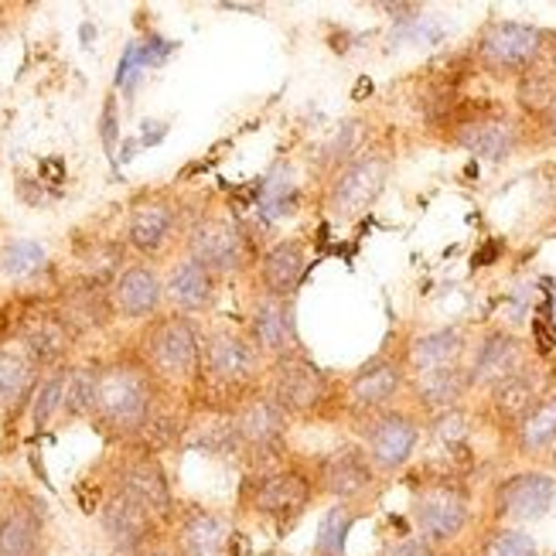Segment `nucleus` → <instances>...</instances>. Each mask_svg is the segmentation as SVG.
I'll list each match as a JSON object with an SVG mask.
<instances>
[{
    "label": "nucleus",
    "mask_w": 556,
    "mask_h": 556,
    "mask_svg": "<svg viewBox=\"0 0 556 556\" xmlns=\"http://www.w3.org/2000/svg\"><path fill=\"white\" fill-rule=\"evenodd\" d=\"M260 349L236 331H215L205 345V372L223 390H243L256 379Z\"/></svg>",
    "instance_id": "0eeeda50"
},
{
    "label": "nucleus",
    "mask_w": 556,
    "mask_h": 556,
    "mask_svg": "<svg viewBox=\"0 0 556 556\" xmlns=\"http://www.w3.org/2000/svg\"><path fill=\"white\" fill-rule=\"evenodd\" d=\"M41 267H45V250L31 243V239H17V243L4 250V260H0V270L8 277H28Z\"/></svg>",
    "instance_id": "c9c22d12"
},
{
    "label": "nucleus",
    "mask_w": 556,
    "mask_h": 556,
    "mask_svg": "<svg viewBox=\"0 0 556 556\" xmlns=\"http://www.w3.org/2000/svg\"><path fill=\"white\" fill-rule=\"evenodd\" d=\"M157 556H164V553H157Z\"/></svg>",
    "instance_id": "de8ad7c7"
},
{
    "label": "nucleus",
    "mask_w": 556,
    "mask_h": 556,
    "mask_svg": "<svg viewBox=\"0 0 556 556\" xmlns=\"http://www.w3.org/2000/svg\"><path fill=\"white\" fill-rule=\"evenodd\" d=\"M124 495L140 502L148 513H167V505H172V492H167V481L154 462H137L124 471Z\"/></svg>",
    "instance_id": "a878e982"
},
{
    "label": "nucleus",
    "mask_w": 556,
    "mask_h": 556,
    "mask_svg": "<svg viewBox=\"0 0 556 556\" xmlns=\"http://www.w3.org/2000/svg\"><path fill=\"white\" fill-rule=\"evenodd\" d=\"M417 438L420 427L414 417L386 409V414H376L366 427V454L379 471H396L409 462Z\"/></svg>",
    "instance_id": "6e6552de"
},
{
    "label": "nucleus",
    "mask_w": 556,
    "mask_h": 556,
    "mask_svg": "<svg viewBox=\"0 0 556 556\" xmlns=\"http://www.w3.org/2000/svg\"><path fill=\"white\" fill-rule=\"evenodd\" d=\"M468 390H471V372L462 366L427 369V372H417V379H414V393H417L420 406L433 409V414L457 409V403L465 400Z\"/></svg>",
    "instance_id": "a211bd4d"
},
{
    "label": "nucleus",
    "mask_w": 556,
    "mask_h": 556,
    "mask_svg": "<svg viewBox=\"0 0 556 556\" xmlns=\"http://www.w3.org/2000/svg\"><path fill=\"white\" fill-rule=\"evenodd\" d=\"M318 478H321V489L328 495L349 502V498H358V495L369 492L372 462H369V454H362L355 447H338L321 462Z\"/></svg>",
    "instance_id": "4468645a"
},
{
    "label": "nucleus",
    "mask_w": 556,
    "mask_h": 556,
    "mask_svg": "<svg viewBox=\"0 0 556 556\" xmlns=\"http://www.w3.org/2000/svg\"><path fill=\"white\" fill-rule=\"evenodd\" d=\"M481 556H540V549L533 536L519 533V529H502V533H495L481 546Z\"/></svg>",
    "instance_id": "e433bc0d"
},
{
    "label": "nucleus",
    "mask_w": 556,
    "mask_h": 556,
    "mask_svg": "<svg viewBox=\"0 0 556 556\" xmlns=\"http://www.w3.org/2000/svg\"><path fill=\"white\" fill-rule=\"evenodd\" d=\"M167 298H172L181 311H202L215 298V274L205 270L195 260H185L172 270V280H167Z\"/></svg>",
    "instance_id": "b1692460"
},
{
    "label": "nucleus",
    "mask_w": 556,
    "mask_h": 556,
    "mask_svg": "<svg viewBox=\"0 0 556 556\" xmlns=\"http://www.w3.org/2000/svg\"><path fill=\"white\" fill-rule=\"evenodd\" d=\"M65 379H68L65 372H55V376H48L41 382V390L35 396V427H45L48 420L55 417V409L65 400Z\"/></svg>",
    "instance_id": "4c0bfd02"
},
{
    "label": "nucleus",
    "mask_w": 556,
    "mask_h": 556,
    "mask_svg": "<svg viewBox=\"0 0 556 556\" xmlns=\"http://www.w3.org/2000/svg\"><path fill=\"white\" fill-rule=\"evenodd\" d=\"M386 178H390V164H386V157L366 154V157L352 161L331 181V191H328L331 212L338 219H355V215H362L382 195Z\"/></svg>",
    "instance_id": "20e7f679"
},
{
    "label": "nucleus",
    "mask_w": 556,
    "mask_h": 556,
    "mask_svg": "<svg viewBox=\"0 0 556 556\" xmlns=\"http://www.w3.org/2000/svg\"><path fill=\"white\" fill-rule=\"evenodd\" d=\"M556 498V481L540 471H522L505 478L495 492V513L509 522H536L549 513Z\"/></svg>",
    "instance_id": "1a4fd4ad"
},
{
    "label": "nucleus",
    "mask_w": 556,
    "mask_h": 556,
    "mask_svg": "<svg viewBox=\"0 0 556 556\" xmlns=\"http://www.w3.org/2000/svg\"><path fill=\"white\" fill-rule=\"evenodd\" d=\"M519 106L526 113H536L546 116L556 106V68H526L522 79H519Z\"/></svg>",
    "instance_id": "2f4dec72"
},
{
    "label": "nucleus",
    "mask_w": 556,
    "mask_h": 556,
    "mask_svg": "<svg viewBox=\"0 0 556 556\" xmlns=\"http://www.w3.org/2000/svg\"><path fill=\"white\" fill-rule=\"evenodd\" d=\"M148 362L164 379H188L202 362L199 334L185 318H164L148 334Z\"/></svg>",
    "instance_id": "39448f33"
},
{
    "label": "nucleus",
    "mask_w": 556,
    "mask_h": 556,
    "mask_svg": "<svg viewBox=\"0 0 556 556\" xmlns=\"http://www.w3.org/2000/svg\"><path fill=\"white\" fill-rule=\"evenodd\" d=\"M462 349H465V334L457 328L430 331L409 345V369L427 372V369H441V366H457Z\"/></svg>",
    "instance_id": "393cba45"
},
{
    "label": "nucleus",
    "mask_w": 556,
    "mask_h": 556,
    "mask_svg": "<svg viewBox=\"0 0 556 556\" xmlns=\"http://www.w3.org/2000/svg\"><path fill=\"white\" fill-rule=\"evenodd\" d=\"M355 522V513L345 509V505H338V509H331L325 519H321V529H318V549L321 556H342L345 553V536L349 529Z\"/></svg>",
    "instance_id": "f704fd0d"
},
{
    "label": "nucleus",
    "mask_w": 556,
    "mask_h": 556,
    "mask_svg": "<svg viewBox=\"0 0 556 556\" xmlns=\"http://www.w3.org/2000/svg\"><path fill=\"white\" fill-rule=\"evenodd\" d=\"M148 526H151L148 509L124 492L103 509V529L119 549H137L143 540H148Z\"/></svg>",
    "instance_id": "412c9836"
},
{
    "label": "nucleus",
    "mask_w": 556,
    "mask_h": 556,
    "mask_svg": "<svg viewBox=\"0 0 556 556\" xmlns=\"http://www.w3.org/2000/svg\"><path fill=\"white\" fill-rule=\"evenodd\" d=\"M546 124H549V134L556 137V106H553V110L546 113Z\"/></svg>",
    "instance_id": "c03bdc74"
},
{
    "label": "nucleus",
    "mask_w": 556,
    "mask_h": 556,
    "mask_svg": "<svg viewBox=\"0 0 556 556\" xmlns=\"http://www.w3.org/2000/svg\"><path fill=\"white\" fill-rule=\"evenodd\" d=\"M96 382H100V369H76V372H68V379H65V400H62V409H65L68 417L92 414V406H96Z\"/></svg>",
    "instance_id": "72a5a7b5"
},
{
    "label": "nucleus",
    "mask_w": 556,
    "mask_h": 556,
    "mask_svg": "<svg viewBox=\"0 0 556 556\" xmlns=\"http://www.w3.org/2000/svg\"><path fill=\"white\" fill-rule=\"evenodd\" d=\"M553 465H556V451H553Z\"/></svg>",
    "instance_id": "49530a36"
},
{
    "label": "nucleus",
    "mask_w": 556,
    "mask_h": 556,
    "mask_svg": "<svg viewBox=\"0 0 556 556\" xmlns=\"http://www.w3.org/2000/svg\"><path fill=\"white\" fill-rule=\"evenodd\" d=\"M540 382L529 369H519L492 390V406L505 424H522L540 406Z\"/></svg>",
    "instance_id": "4be33fe9"
},
{
    "label": "nucleus",
    "mask_w": 556,
    "mask_h": 556,
    "mask_svg": "<svg viewBox=\"0 0 556 556\" xmlns=\"http://www.w3.org/2000/svg\"><path fill=\"white\" fill-rule=\"evenodd\" d=\"M38 362L24 342H8L0 345V403H17L35 379Z\"/></svg>",
    "instance_id": "bb28decb"
},
{
    "label": "nucleus",
    "mask_w": 556,
    "mask_h": 556,
    "mask_svg": "<svg viewBox=\"0 0 556 556\" xmlns=\"http://www.w3.org/2000/svg\"><path fill=\"white\" fill-rule=\"evenodd\" d=\"M433 433L454 451V447H462L468 441V417L462 414V409H444V414H438V420H433Z\"/></svg>",
    "instance_id": "58836bf2"
},
{
    "label": "nucleus",
    "mask_w": 556,
    "mask_h": 556,
    "mask_svg": "<svg viewBox=\"0 0 556 556\" xmlns=\"http://www.w3.org/2000/svg\"><path fill=\"white\" fill-rule=\"evenodd\" d=\"M382 556H433V546L424 536H406V540H393L382 549Z\"/></svg>",
    "instance_id": "ea45409f"
},
{
    "label": "nucleus",
    "mask_w": 556,
    "mask_h": 556,
    "mask_svg": "<svg viewBox=\"0 0 556 556\" xmlns=\"http://www.w3.org/2000/svg\"><path fill=\"white\" fill-rule=\"evenodd\" d=\"M253 342L260 352L290 355L298 352V325H294V304L263 294L253 307Z\"/></svg>",
    "instance_id": "f8f14e48"
},
{
    "label": "nucleus",
    "mask_w": 556,
    "mask_h": 556,
    "mask_svg": "<svg viewBox=\"0 0 556 556\" xmlns=\"http://www.w3.org/2000/svg\"><path fill=\"white\" fill-rule=\"evenodd\" d=\"M178 546L185 556H226V529L212 513H195L181 526Z\"/></svg>",
    "instance_id": "cd10ccee"
},
{
    "label": "nucleus",
    "mask_w": 556,
    "mask_h": 556,
    "mask_svg": "<svg viewBox=\"0 0 556 556\" xmlns=\"http://www.w3.org/2000/svg\"><path fill=\"white\" fill-rule=\"evenodd\" d=\"M110 301H113V311H119L124 318H143V314H154L161 304V280L148 267H130L116 277Z\"/></svg>",
    "instance_id": "6ab92c4d"
},
{
    "label": "nucleus",
    "mask_w": 556,
    "mask_h": 556,
    "mask_svg": "<svg viewBox=\"0 0 556 556\" xmlns=\"http://www.w3.org/2000/svg\"><path fill=\"white\" fill-rule=\"evenodd\" d=\"M546 48V35L533 24H519V21H495L485 28L478 41V55L489 68L498 72H516V68H533L536 59Z\"/></svg>",
    "instance_id": "7ed1b4c3"
},
{
    "label": "nucleus",
    "mask_w": 556,
    "mask_h": 556,
    "mask_svg": "<svg viewBox=\"0 0 556 556\" xmlns=\"http://www.w3.org/2000/svg\"><path fill=\"white\" fill-rule=\"evenodd\" d=\"M151 403H154V386H151L148 369L127 366V362H113V366L100 369L92 414L106 427L119 433L140 430L151 417Z\"/></svg>",
    "instance_id": "f257e3e1"
},
{
    "label": "nucleus",
    "mask_w": 556,
    "mask_h": 556,
    "mask_svg": "<svg viewBox=\"0 0 556 556\" xmlns=\"http://www.w3.org/2000/svg\"><path fill=\"white\" fill-rule=\"evenodd\" d=\"M260 277H263V287H267V294L290 301V294H294L304 277V243L301 239H283V243H277L267 256H263Z\"/></svg>",
    "instance_id": "aec40b11"
},
{
    "label": "nucleus",
    "mask_w": 556,
    "mask_h": 556,
    "mask_svg": "<svg viewBox=\"0 0 556 556\" xmlns=\"http://www.w3.org/2000/svg\"><path fill=\"white\" fill-rule=\"evenodd\" d=\"M403 386V366L396 358H376L362 366L349 382V403L362 414H379Z\"/></svg>",
    "instance_id": "2eb2a0df"
},
{
    "label": "nucleus",
    "mask_w": 556,
    "mask_h": 556,
    "mask_svg": "<svg viewBox=\"0 0 556 556\" xmlns=\"http://www.w3.org/2000/svg\"><path fill=\"white\" fill-rule=\"evenodd\" d=\"M328 396H331V382L307 355L290 352V355L277 358L270 400L283 409V414L311 417L328 403Z\"/></svg>",
    "instance_id": "f03ea898"
},
{
    "label": "nucleus",
    "mask_w": 556,
    "mask_h": 556,
    "mask_svg": "<svg viewBox=\"0 0 556 556\" xmlns=\"http://www.w3.org/2000/svg\"><path fill=\"white\" fill-rule=\"evenodd\" d=\"M232 430H236V444H243L256 454H270L283 444L287 414L270 396H253L239 406Z\"/></svg>",
    "instance_id": "9b49d317"
},
{
    "label": "nucleus",
    "mask_w": 556,
    "mask_h": 556,
    "mask_svg": "<svg viewBox=\"0 0 556 556\" xmlns=\"http://www.w3.org/2000/svg\"><path fill=\"white\" fill-rule=\"evenodd\" d=\"M556 444V396H546L533 414L519 424V447L526 454H540Z\"/></svg>",
    "instance_id": "473e14b6"
},
{
    "label": "nucleus",
    "mask_w": 556,
    "mask_h": 556,
    "mask_svg": "<svg viewBox=\"0 0 556 556\" xmlns=\"http://www.w3.org/2000/svg\"><path fill=\"white\" fill-rule=\"evenodd\" d=\"M172 229H175V208L154 199V202H140L134 208L127 236L140 253H157L167 243Z\"/></svg>",
    "instance_id": "5701e85b"
},
{
    "label": "nucleus",
    "mask_w": 556,
    "mask_h": 556,
    "mask_svg": "<svg viewBox=\"0 0 556 556\" xmlns=\"http://www.w3.org/2000/svg\"><path fill=\"white\" fill-rule=\"evenodd\" d=\"M103 140H106V148H113V140H116V103L106 100L103 106Z\"/></svg>",
    "instance_id": "a19ab883"
},
{
    "label": "nucleus",
    "mask_w": 556,
    "mask_h": 556,
    "mask_svg": "<svg viewBox=\"0 0 556 556\" xmlns=\"http://www.w3.org/2000/svg\"><path fill=\"white\" fill-rule=\"evenodd\" d=\"M549 55H553V65H556V45H549Z\"/></svg>",
    "instance_id": "a18cd8bd"
},
{
    "label": "nucleus",
    "mask_w": 556,
    "mask_h": 556,
    "mask_svg": "<svg viewBox=\"0 0 556 556\" xmlns=\"http://www.w3.org/2000/svg\"><path fill=\"white\" fill-rule=\"evenodd\" d=\"M41 178L45 181H65V164L62 161H41Z\"/></svg>",
    "instance_id": "79ce46f5"
},
{
    "label": "nucleus",
    "mask_w": 556,
    "mask_h": 556,
    "mask_svg": "<svg viewBox=\"0 0 556 556\" xmlns=\"http://www.w3.org/2000/svg\"><path fill=\"white\" fill-rule=\"evenodd\" d=\"M414 519L427 543H447L462 533L468 522V495L462 489L447 485V481H433V485L417 492Z\"/></svg>",
    "instance_id": "423d86ee"
},
{
    "label": "nucleus",
    "mask_w": 556,
    "mask_h": 556,
    "mask_svg": "<svg viewBox=\"0 0 556 556\" xmlns=\"http://www.w3.org/2000/svg\"><path fill=\"white\" fill-rule=\"evenodd\" d=\"M454 140L485 161H505L519 148V127L502 116H475L457 127Z\"/></svg>",
    "instance_id": "dca6fc26"
},
{
    "label": "nucleus",
    "mask_w": 556,
    "mask_h": 556,
    "mask_svg": "<svg viewBox=\"0 0 556 556\" xmlns=\"http://www.w3.org/2000/svg\"><path fill=\"white\" fill-rule=\"evenodd\" d=\"M154 130H143V143H157L164 137V124H151Z\"/></svg>",
    "instance_id": "37998d69"
},
{
    "label": "nucleus",
    "mask_w": 556,
    "mask_h": 556,
    "mask_svg": "<svg viewBox=\"0 0 556 556\" xmlns=\"http://www.w3.org/2000/svg\"><path fill=\"white\" fill-rule=\"evenodd\" d=\"M41 526L31 513L11 509L0 519V556H38Z\"/></svg>",
    "instance_id": "c756f323"
},
{
    "label": "nucleus",
    "mask_w": 556,
    "mask_h": 556,
    "mask_svg": "<svg viewBox=\"0 0 556 556\" xmlns=\"http://www.w3.org/2000/svg\"><path fill=\"white\" fill-rule=\"evenodd\" d=\"M522 369V345L516 334L492 331L485 342H481L475 366H471V386H489L495 390L498 382L516 376Z\"/></svg>",
    "instance_id": "f3484780"
},
{
    "label": "nucleus",
    "mask_w": 556,
    "mask_h": 556,
    "mask_svg": "<svg viewBox=\"0 0 556 556\" xmlns=\"http://www.w3.org/2000/svg\"><path fill=\"white\" fill-rule=\"evenodd\" d=\"M188 250H191V260L202 263V267L212 274L239 270L243 267V253H247L243 232H239V226H232L229 219L199 223L188 236Z\"/></svg>",
    "instance_id": "9d476101"
},
{
    "label": "nucleus",
    "mask_w": 556,
    "mask_h": 556,
    "mask_svg": "<svg viewBox=\"0 0 556 556\" xmlns=\"http://www.w3.org/2000/svg\"><path fill=\"white\" fill-rule=\"evenodd\" d=\"M311 502V485L307 478L298 471H277L256 481L253 489V509L270 516V519H298Z\"/></svg>",
    "instance_id": "ddd939ff"
},
{
    "label": "nucleus",
    "mask_w": 556,
    "mask_h": 556,
    "mask_svg": "<svg viewBox=\"0 0 556 556\" xmlns=\"http://www.w3.org/2000/svg\"><path fill=\"white\" fill-rule=\"evenodd\" d=\"M260 212L267 219H283L298 212V188L287 164H274V172L260 181Z\"/></svg>",
    "instance_id": "7c9ffc66"
},
{
    "label": "nucleus",
    "mask_w": 556,
    "mask_h": 556,
    "mask_svg": "<svg viewBox=\"0 0 556 556\" xmlns=\"http://www.w3.org/2000/svg\"><path fill=\"white\" fill-rule=\"evenodd\" d=\"M68 331L72 328L62 318H35V321H28V328H24L21 342L31 352L38 366H45V362H55L68 349Z\"/></svg>",
    "instance_id": "c85d7f7f"
}]
</instances>
